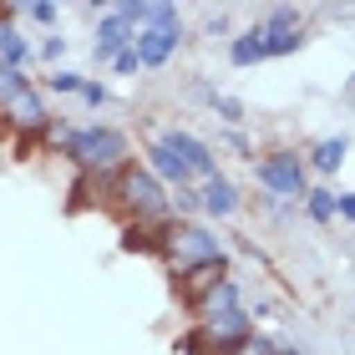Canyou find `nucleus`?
Here are the masks:
<instances>
[{
  "label": "nucleus",
  "mask_w": 355,
  "mask_h": 355,
  "mask_svg": "<svg viewBox=\"0 0 355 355\" xmlns=\"http://www.w3.org/2000/svg\"><path fill=\"white\" fill-rule=\"evenodd\" d=\"M61 51H67V41H61V36H51V41H46V61H56Z\"/></svg>",
  "instance_id": "bb28decb"
},
{
  "label": "nucleus",
  "mask_w": 355,
  "mask_h": 355,
  "mask_svg": "<svg viewBox=\"0 0 355 355\" xmlns=\"http://www.w3.org/2000/svg\"><path fill=\"white\" fill-rule=\"evenodd\" d=\"M132 36H137V26L127 21L122 10H112L102 26H96V41H92V51H96V61H117L127 46H132Z\"/></svg>",
  "instance_id": "6e6552de"
},
{
  "label": "nucleus",
  "mask_w": 355,
  "mask_h": 355,
  "mask_svg": "<svg viewBox=\"0 0 355 355\" xmlns=\"http://www.w3.org/2000/svg\"><path fill=\"white\" fill-rule=\"evenodd\" d=\"M178 41H183L178 21H153V26H137L132 51H137V61H142V67H163V61L178 51Z\"/></svg>",
  "instance_id": "0eeeda50"
},
{
  "label": "nucleus",
  "mask_w": 355,
  "mask_h": 355,
  "mask_svg": "<svg viewBox=\"0 0 355 355\" xmlns=\"http://www.w3.org/2000/svg\"><path fill=\"white\" fill-rule=\"evenodd\" d=\"M168 259L178 264V274L183 269H198V264H214V259H223V249H218V239L208 234V229H198V223H178V229L168 234Z\"/></svg>",
  "instance_id": "7ed1b4c3"
},
{
  "label": "nucleus",
  "mask_w": 355,
  "mask_h": 355,
  "mask_svg": "<svg viewBox=\"0 0 355 355\" xmlns=\"http://www.w3.org/2000/svg\"><path fill=\"white\" fill-rule=\"evenodd\" d=\"M223 310H239V284H234V279H218L214 289H208L203 304H198V320H214V315H223Z\"/></svg>",
  "instance_id": "2eb2a0df"
},
{
  "label": "nucleus",
  "mask_w": 355,
  "mask_h": 355,
  "mask_svg": "<svg viewBox=\"0 0 355 355\" xmlns=\"http://www.w3.org/2000/svg\"><path fill=\"white\" fill-rule=\"evenodd\" d=\"M163 148L183 163L188 173H203V178H218V163H214V153H208V142H198L193 132H168L163 137Z\"/></svg>",
  "instance_id": "1a4fd4ad"
},
{
  "label": "nucleus",
  "mask_w": 355,
  "mask_h": 355,
  "mask_svg": "<svg viewBox=\"0 0 355 355\" xmlns=\"http://www.w3.org/2000/svg\"><path fill=\"white\" fill-rule=\"evenodd\" d=\"M259 41H264V56H289V51H300L304 31H300L295 6H274V10L264 15V26H259Z\"/></svg>",
  "instance_id": "423d86ee"
},
{
  "label": "nucleus",
  "mask_w": 355,
  "mask_h": 355,
  "mask_svg": "<svg viewBox=\"0 0 355 355\" xmlns=\"http://www.w3.org/2000/svg\"><path fill=\"white\" fill-rule=\"evenodd\" d=\"M117 198L132 208L137 218H163L168 214V193H163V183H157L153 173H142V168H122L117 173Z\"/></svg>",
  "instance_id": "f03ea898"
},
{
  "label": "nucleus",
  "mask_w": 355,
  "mask_h": 355,
  "mask_svg": "<svg viewBox=\"0 0 355 355\" xmlns=\"http://www.w3.org/2000/svg\"><path fill=\"white\" fill-rule=\"evenodd\" d=\"M112 67H117V71H137V67H142V61H137V51H132V46H127V51H122L117 61H112Z\"/></svg>",
  "instance_id": "a878e982"
},
{
  "label": "nucleus",
  "mask_w": 355,
  "mask_h": 355,
  "mask_svg": "<svg viewBox=\"0 0 355 355\" xmlns=\"http://www.w3.org/2000/svg\"><path fill=\"white\" fill-rule=\"evenodd\" d=\"M178 355H229V345H218L208 335V325H193V330L178 335Z\"/></svg>",
  "instance_id": "dca6fc26"
},
{
  "label": "nucleus",
  "mask_w": 355,
  "mask_h": 355,
  "mask_svg": "<svg viewBox=\"0 0 355 355\" xmlns=\"http://www.w3.org/2000/svg\"><path fill=\"white\" fill-rule=\"evenodd\" d=\"M214 112H218L223 122H239V117H244V107H239L234 96H218V92H214Z\"/></svg>",
  "instance_id": "412c9836"
},
{
  "label": "nucleus",
  "mask_w": 355,
  "mask_h": 355,
  "mask_svg": "<svg viewBox=\"0 0 355 355\" xmlns=\"http://www.w3.org/2000/svg\"><path fill=\"white\" fill-rule=\"evenodd\" d=\"M259 183L284 198H304V157L300 153H269L259 163Z\"/></svg>",
  "instance_id": "39448f33"
},
{
  "label": "nucleus",
  "mask_w": 355,
  "mask_h": 355,
  "mask_svg": "<svg viewBox=\"0 0 355 355\" xmlns=\"http://www.w3.org/2000/svg\"><path fill=\"white\" fill-rule=\"evenodd\" d=\"M345 153H350V142H345V137H325V142H320V148L310 153V168H315V173H335V168L345 163Z\"/></svg>",
  "instance_id": "a211bd4d"
},
{
  "label": "nucleus",
  "mask_w": 355,
  "mask_h": 355,
  "mask_svg": "<svg viewBox=\"0 0 355 355\" xmlns=\"http://www.w3.org/2000/svg\"><path fill=\"white\" fill-rule=\"evenodd\" d=\"M82 96H87L92 107H102V102H107V87H102V82H82Z\"/></svg>",
  "instance_id": "b1692460"
},
{
  "label": "nucleus",
  "mask_w": 355,
  "mask_h": 355,
  "mask_svg": "<svg viewBox=\"0 0 355 355\" xmlns=\"http://www.w3.org/2000/svg\"><path fill=\"white\" fill-rule=\"evenodd\" d=\"M31 56V46L15 36V26H0V71H21Z\"/></svg>",
  "instance_id": "f3484780"
},
{
  "label": "nucleus",
  "mask_w": 355,
  "mask_h": 355,
  "mask_svg": "<svg viewBox=\"0 0 355 355\" xmlns=\"http://www.w3.org/2000/svg\"><path fill=\"white\" fill-rule=\"evenodd\" d=\"M198 203H203L214 218H229L234 208H239V188L229 183V178H208V183H203V193H198Z\"/></svg>",
  "instance_id": "ddd939ff"
},
{
  "label": "nucleus",
  "mask_w": 355,
  "mask_h": 355,
  "mask_svg": "<svg viewBox=\"0 0 355 355\" xmlns=\"http://www.w3.org/2000/svg\"><path fill=\"white\" fill-rule=\"evenodd\" d=\"M335 214L355 223V193H340V198H335Z\"/></svg>",
  "instance_id": "393cba45"
},
{
  "label": "nucleus",
  "mask_w": 355,
  "mask_h": 355,
  "mask_svg": "<svg viewBox=\"0 0 355 355\" xmlns=\"http://www.w3.org/2000/svg\"><path fill=\"white\" fill-rule=\"evenodd\" d=\"M0 102H6L10 122L31 127V132H41V127H46V107H41V96L31 92V82L21 71H0Z\"/></svg>",
  "instance_id": "20e7f679"
},
{
  "label": "nucleus",
  "mask_w": 355,
  "mask_h": 355,
  "mask_svg": "<svg viewBox=\"0 0 355 355\" xmlns=\"http://www.w3.org/2000/svg\"><path fill=\"white\" fill-rule=\"evenodd\" d=\"M304 198H310L304 208H310V218H315V223H330V218H335V193L315 188V193H304Z\"/></svg>",
  "instance_id": "aec40b11"
},
{
  "label": "nucleus",
  "mask_w": 355,
  "mask_h": 355,
  "mask_svg": "<svg viewBox=\"0 0 355 355\" xmlns=\"http://www.w3.org/2000/svg\"><path fill=\"white\" fill-rule=\"evenodd\" d=\"M148 157H153V178H157V183H163V178H168V183H178V193H183V183H188V168L183 163H178V157L163 148V142H153V148H148Z\"/></svg>",
  "instance_id": "4468645a"
},
{
  "label": "nucleus",
  "mask_w": 355,
  "mask_h": 355,
  "mask_svg": "<svg viewBox=\"0 0 355 355\" xmlns=\"http://www.w3.org/2000/svg\"><path fill=\"white\" fill-rule=\"evenodd\" d=\"M229 61H234V67H254V61H264L259 26H254V31H244V36H234V46H229Z\"/></svg>",
  "instance_id": "6ab92c4d"
},
{
  "label": "nucleus",
  "mask_w": 355,
  "mask_h": 355,
  "mask_svg": "<svg viewBox=\"0 0 355 355\" xmlns=\"http://www.w3.org/2000/svg\"><path fill=\"white\" fill-rule=\"evenodd\" d=\"M82 82H87V76H76V71H56L51 76V92H82Z\"/></svg>",
  "instance_id": "4be33fe9"
},
{
  "label": "nucleus",
  "mask_w": 355,
  "mask_h": 355,
  "mask_svg": "<svg viewBox=\"0 0 355 355\" xmlns=\"http://www.w3.org/2000/svg\"><path fill=\"white\" fill-rule=\"evenodd\" d=\"M168 234L173 229H163V218H157V223L153 218H137L132 229L122 234V249L127 254H157V249H168Z\"/></svg>",
  "instance_id": "9b49d317"
},
{
  "label": "nucleus",
  "mask_w": 355,
  "mask_h": 355,
  "mask_svg": "<svg viewBox=\"0 0 355 355\" xmlns=\"http://www.w3.org/2000/svg\"><path fill=\"white\" fill-rule=\"evenodd\" d=\"M203 325H208V335H214L218 345H229V350L244 345L249 335H254V325H249L244 310H223V315H214V320H203Z\"/></svg>",
  "instance_id": "f8f14e48"
},
{
  "label": "nucleus",
  "mask_w": 355,
  "mask_h": 355,
  "mask_svg": "<svg viewBox=\"0 0 355 355\" xmlns=\"http://www.w3.org/2000/svg\"><path fill=\"white\" fill-rule=\"evenodd\" d=\"M26 15H31V21H41V26H51L56 21V6H46V0H41V6H26Z\"/></svg>",
  "instance_id": "5701e85b"
},
{
  "label": "nucleus",
  "mask_w": 355,
  "mask_h": 355,
  "mask_svg": "<svg viewBox=\"0 0 355 355\" xmlns=\"http://www.w3.org/2000/svg\"><path fill=\"white\" fill-rule=\"evenodd\" d=\"M67 157L82 173H122L127 168V137L117 127H76V132H67Z\"/></svg>",
  "instance_id": "f257e3e1"
},
{
  "label": "nucleus",
  "mask_w": 355,
  "mask_h": 355,
  "mask_svg": "<svg viewBox=\"0 0 355 355\" xmlns=\"http://www.w3.org/2000/svg\"><path fill=\"white\" fill-rule=\"evenodd\" d=\"M223 274H229V259H214V264H198V269H183V279H178V300L188 304V310H198L203 295L214 289Z\"/></svg>",
  "instance_id": "9d476101"
},
{
  "label": "nucleus",
  "mask_w": 355,
  "mask_h": 355,
  "mask_svg": "<svg viewBox=\"0 0 355 355\" xmlns=\"http://www.w3.org/2000/svg\"><path fill=\"white\" fill-rule=\"evenodd\" d=\"M274 355H295V350H274Z\"/></svg>",
  "instance_id": "cd10ccee"
}]
</instances>
